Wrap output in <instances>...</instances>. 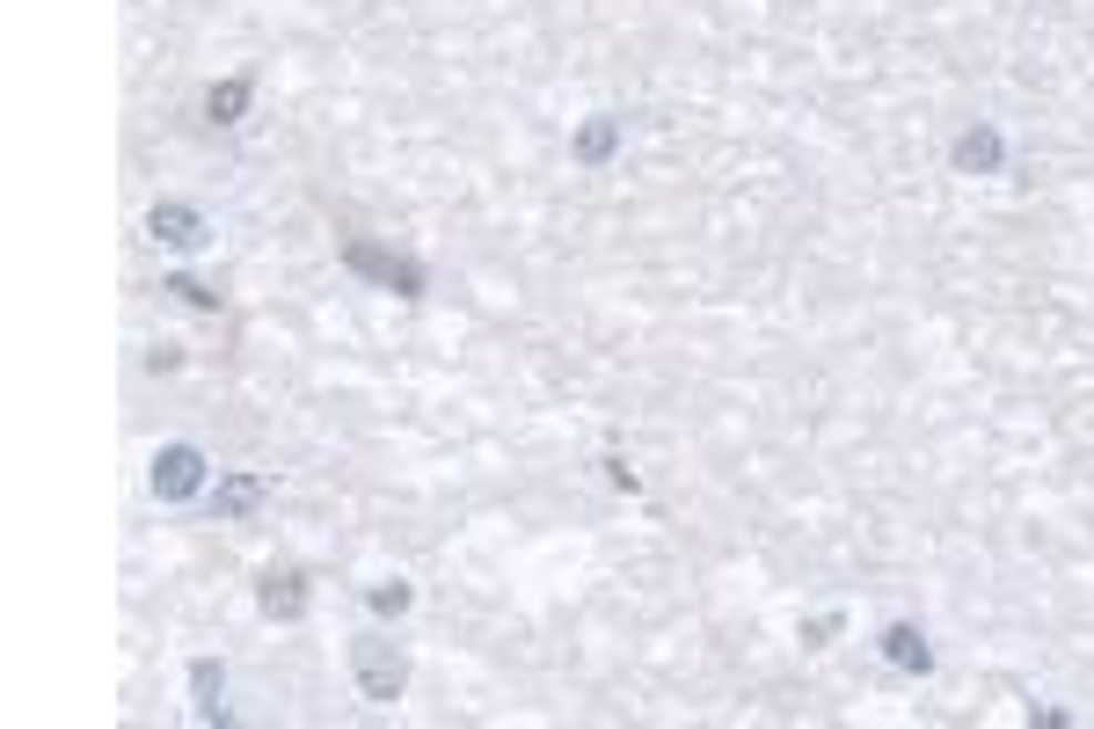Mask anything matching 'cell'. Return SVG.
Segmentation results:
<instances>
[{"instance_id": "3", "label": "cell", "mask_w": 1094, "mask_h": 729, "mask_svg": "<svg viewBox=\"0 0 1094 729\" xmlns=\"http://www.w3.org/2000/svg\"><path fill=\"white\" fill-rule=\"evenodd\" d=\"M358 671H365V694H372V700H395V686H401V664L387 657V649H358Z\"/></svg>"}, {"instance_id": "8", "label": "cell", "mask_w": 1094, "mask_h": 729, "mask_svg": "<svg viewBox=\"0 0 1094 729\" xmlns=\"http://www.w3.org/2000/svg\"><path fill=\"white\" fill-rule=\"evenodd\" d=\"M191 686L205 694V715H212V694H219V671H212V664H197V671H191Z\"/></svg>"}, {"instance_id": "2", "label": "cell", "mask_w": 1094, "mask_h": 729, "mask_svg": "<svg viewBox=\"0 0 1094 729\" xmlns=\"http://www.w3.org/2000/svg\"><path fill=\"white\" fill-rule=\"evenodd\" d=\"M154 234H161V242H175V248H197V242H205V219H197L191 205H154Z\"/></svg>"}, {"instance_id": "1", "label": "cell", "mask_w": 1094, "mask_h": 729, "mask_svg": "<svg viewBox=\"0 0 1094 729\" xmlns=\"http://www.w3.org/2000/svg\"><path fill=\"white\" fill-rule=\"evenodd\" d=\"M197 468H205V460H197L191 445H168V452L154 460V489H161V496H191V489H197Z\"/></svg>"}, {"instance_id": "7", "label": "cell", "mask_w": 1094, "mask_h": 729, "mask_svg": "<svg viewBox=\"0 0 1094 729\" xmlns=\"http://www.w3.org/2000/svg\"><path fill=\"white\" fill-rule=\"evenodd\" d=\"M256 496H263V482H248V474H242V482L219 489V511H256Z\"/></svg>"}, {"instance_id": "6", "label": "cell", "mask_w": 1094, "mask_h": 729, "mask_svg": "<svg viewBox=\"0 0 1094 729\" xmlns=\"http://www.w3.org/2000/svg\"><path fill=\"white\" fill-rule=\"evenodd\" d=\"M248 103V81H226V88H212V117L219 124H234V110Z\"/></svg>"}, {"instance_id": "4", "label": "cell", "mask_w": 1094, "mask_h": 729, "mask_svg": "<svg viewBox=\"0 0 1094 729\" xmlns=\"http://www.w3.org/2000/svg\"><path fill=\"white\" fill-rule=\"evenodd\" d=\"M350 263H358V270H372V278H387V285H401V292H417V270H409V263H395V256H380V248H350Z\"/></svg>"}, {"instance_id": "5", "label": "cell", "mask_w": 1094, "mask_h": 729, "mask_svg": "<svg viewBox=\"0 0 1094 729\" xmlns=\"http://www.w3.org/2000/svg\"><path fill=\"white\" fill-rule=\"evenodd\" d=\"M263 613H299V576H270V591H263Z\"/></svg>"}]
</instances>
